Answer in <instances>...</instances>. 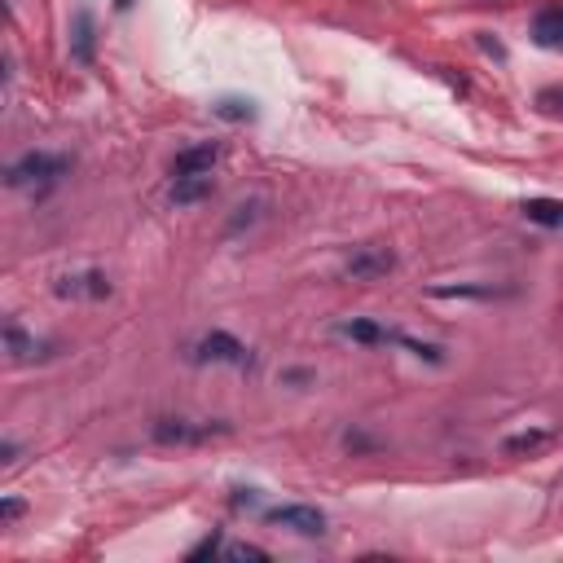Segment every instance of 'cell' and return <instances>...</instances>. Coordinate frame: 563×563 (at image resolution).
<instances>
[{"mask_svg":"<svg viewBox=\"0 0 563 563\" xmlns=\"http://www.w3.org/2000/svg\"><path fill=\"white\" fill-rule=\"evenodd\" d=\"M194 361H216V366L247 370L251 366V348L242 344V339L229 335V330H207V335L194 344Z\"/></svg>","mask_w":563,"mask_h":563,"instance_id":"2","label":"cell"},{"mask_svg":"<svg viewBox=\"0 0 563 563\" xmlns=\"http://www.w3.org/2000/svg\"><path fill=\"white\" fill-rule=\"evenodd\" d=\"M392 264H396V256L388 247H357L352 260L344 264V273L352 282H374V278H383V273H392Z\"/></svg>","mask_w":563,"mask_h":563,"instance_id":"6","label":"cell"},{"mask_svg":"<svg viewBox=\"0 0 563 563\" xmlns=\"http://www.w3.org/2000/svg\"><path fill=\"white\" fill-rule=\"evenodd\" d=\"M0 515H5V524H14L22 515V502L18 498H5V506H0Z\"/></svg>","mask_w":563,"mask_h":563,"instance_id":"18","label":"cell"},{"mask_svg":"<svg viewBox=\"0 0 563 563\" xmlns=\"http://www.w3.org/2000/svg\"><path fill=\"white\" fill-rule=\"evenodd\" d=\"M53 291L62 300H106L110 295V278L102 269H80V273H62Z\"/></svg>","mask_w":563,"mask_h":563,"instance_id":"4","label":"cell"},{"mask_svg":"<svg viewBox=\"0 0 563 563\" xmlns=\"http://www.w3.org/2000/svg\"><path fill=\"white\" fill-rule=\"evenodd\" d=\"M93 9L80 5L75 9V18H71V58L80 62V66H93Z\"/></svg>","mask_w":563,"mask_h":563,"instance_id":"8","label":"cell"},{"mask_svg":"<svg viewBox=\"0 0 563 563\" xmlns=\"http://www.w3.org/2000/svg\"><path fill=\"white\" fill-rule=\"evenodd\" d=\"M5 344H9V357H14L18 366H22V361L44 357V344H36V339L22 335V326H18V322H9V326H5Z\"/></svg>","mask_w":563,"mask_h":563,"instance_id":"13","label":"cell"},{"mask_svg":"<svg viewBox=\"0 0 563 563\" xmlns=\"http://www.w3.org/2000/svg\"><path fill=\"white\" fill-rule=\"evenodd\" d=\"M537 106L542 110H563V88H546V93H537Z\"/></svg>","mask_w":563,"mask_h":563,"instance_id":"16","label":"cell"},{"mask_svg":"<svg viewBox=\"0 0 563 563\" xmlns=\"http://www.w3.org/2000/svg\"><path fill=\"white\" fill-rule=\"evenodd\" d=\"M220 550H225L229 559H264L260 546H220Z\"/></svg>","mask_w":563,"mask_h":563,"instance_id":"17","label":"cell"},{"mask_svg":"<svg viewBox=\"0 0 563 563\" xmlns=\"http://www.w3.org/2000/svg\"><path fill=\"white\" fill-rule=\"evenodd\" d=\"M269 524L291 528V533H300V537H322L326 533V515L317 511V506H273Z\"/></svg>","mask_w":563,"mask_h":563,"instance_id":"5","label":"cell"},{"mask_svg":"<svg viewBox=\"0 0 563 563\" xmlns=\"http://www.w3.org/2000/svg\"><path fill=\"white\" fill-rule=\"evenodd\" d=\"M207 194H212V172H203V176H172L168 198L176 207H194V203H203Z\"/></svg>","mask_w":563,"mask_h":563,"instance_id":"9","label":"cell"},{"mask_svg":"<svg viewBox=\"0 0 563 563\" xmlns=\"http://www.w3.org/2000/svg\"><path fill=\"white\" fill-rule=\"evenodd\" d=\"M339 335L352 339V344H396V330H383L370 317H352V322L339 326Z\"/></svg>","mask_w":563,"mask_h":563,"instance_id":"11","label":"cell"},{"mask_svg":"<svg viewBox=\"0 0 563 563\" xmlns=\"http://www.w3.org/2000/svg\"><path fill=\"white\" fill-rule=\"evenodd\" d=\"M212 436H229V423H190V418H159L154 423L159 445H203Z\"/></svg>","mask_w":563,"mask_h":563,"instance_id":"3","label":"cell"},{"mask_svg":"<svg viewBox=\"0 0 563 563\" xmlns=\"http://www.w3.org/2000/svg\"><path fill=\"white\" fill-rule=\"evenodd\" d=\"M115 5H119V9H128V5H132V0H115Z\"/></svg>","mask_w":563,"mask_h":563,"instance_id":"19","label":"cell"},{"mask_svg":"<svg viewBox=\"0 0 563 563\" xmlns=\"http://www.w3.org/2000/svg\"><path fill=\"white\" fill-rule=\"evenodd\" d=\"M216 159H220V146H216V141L190 146V150H181V154L172 159V176H203V172L216 168Z\"/></svg>","mask_w":563,"mask_h":563,"instance_id":"7","label":"cell"},{"mask_svg":"<svg viewBox=\"0 0 563 563\" xmlns=\"http://www.w3.org/2000/svg\"><path fill=\"white\" fill-rule=\"evenodd\" d=\"M546 440V432H524V436H511L506 440V454H524V449H537Z\"/></svg>","mask_w":563,"mask_h":563,"instance_id":"15","label":"cell"},{"mask_svg":"<svg viewBox=\"0 0 563 563\" xmlns=\"http://www.w3.org/2000/svg\"><path fill=\"white\" fill-rule=\"evenodd\" d=\"M220 119H234V124H242V119H256V102H242V97H225V102L212 106Z\"/></svg>","mask_w":563,"mask_h":563,"instance_id":"14","label":"cell"},{"mask_svg":"<svg viewBox=\"0 0 563 563\" xmlns=\"http://www.w3.org/2000/svg\"><path fill=\"white\" fill-rule=\"evenodd\" d=\"M66 168H71V163H66L62 154H44V150H36V154H22L14 168H9L5 181L14 185V190H22V185H36V190H44V185H53L58 176H66Z\"/></svg>","mask_w":563,"mask_h":563,"instance_id":"1","label":"cell"},{"mask_svg":"<svg viewBox=\"0 0 563 563\" xmlns=\"http://www.w3.org/2000/svg\"><path fill=\"white\" fill-rule=\"evenodd\" d=\"M533 40L542 49H563V5H550L533 18Z\"/></svg>","mask_w":563,"mask_h":563,"instance_id":"10","label":"cell"},{"mask_svg":"<svg viewBox=\"0 0 563 563\" xmlns=\"http://www.w3.org/2000/svg\"><path fill=\"white\" fill-rule=\"evenodd\" d=\"M524 216L542 229H563V198H528Z\"/></svg>","mask_w":563,"mask_h":563,"instance_id":"12","label":"cell"}]
</instances>
